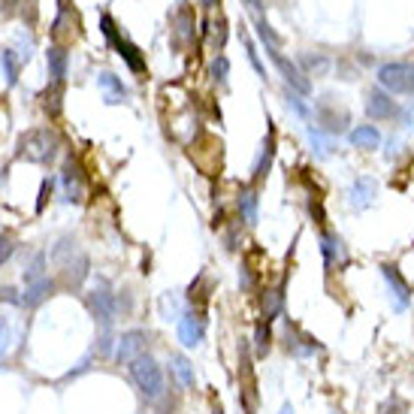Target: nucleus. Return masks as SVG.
<instances>
[{"mask_svg": "<svg viewBox=\"0 0 414 414\" xmlns=\"http://www.w3.org/2000/svg\"><path fill=\"white\" fill-rule=\"evenodd\" d=\"M130 378H133V384L139 387V393L149 399V402H158L163 396V372H161V366L154 357L149 354H139L137 360L130 363Z\"/></svg>", "mask_w": 414, "mask_h": 414, "instance_id": "f257e3e1", "label": "nucleus"}, {"mask_svg": "<svg viewBox=\"0 0 414 414\" xmlns=\"http://www.w3.org/2000/svg\"><path fill=\"white\" fill-rule=\"evenodd\" d=\"M100 30H103V37L115 46V52L121 54V61H125L133 73H145V58H142V52L133 46V42L127 37H121L118 33V25H115V18H112L109 13L100 16Z\"/></svg>", "mask_w": 414, "mask_h": 414, "instance_id": "f03ea898", "label": "nucleus"}, {"mask_svg": "<svg viewBox=\"0 0 414 414\" xmlns=\"http://www.w3.org/2000/svg\"><path fill=\"white\" fill-rule=\"evenodd\" d=\"M378 85L393 94H414V64L393 61L378 67Z\"/></svg>", "mask_w": 414, "mask_h": 414, "instance_id": "7ed1b4c3", "label": "nucleus"}, {"mask_svg": "<svg viewBox=\"0 0 414 414\" xmlns=\"http://www.w3.org/2000/svg\"><path fill=\"white\" fill-rule=\"evenodd\" d=\"M21 154L28 161L37 163H49L58 154V139H54L52 130H30L28 137H21Z\"/></svg>", "mask_w": 414, "mask_h": 414, "instance_id": "20e7f679", "label": "nucleus"}, {"mask_svg": "<svg viewBox=\"0 0 414 414\" xmlns=\"http://www.w3.org/2000/svg\"><path fill=\"white\" fill-rule=\"evenodd\" d=\"M381 275L387 282V294H390V299H393V309L406 311L411 306V284L402 278V272L396 270L393 263H381Z\"/></svg>", "mask_w": 414, "mask_h": 414, "instance_id": "39448f33", "label": "nucleus"}, {"mask_svg": "<svg viewBox=\"0 0 414 414\" xmlns=\"http://www.w3.org/2000/svg\"><path fill=\"white\" fill-rule=\"evenodd\" d=\"M284 348L294 354V357H311L315 351H321V345H318V339L315 335H309L299 323H294V321H287L284 323Z\"/></svg>", "mask_w": 414, "mask_h": 414, "instance_id": "423d86ee", "label": "nucleus"}, {"mask_svg": "<svg viewBox=\"0 0 414 414\" xmlns=\"http://www.w3.org/2000/svg\"><path fill=\"white\" fill-rule=\"evenodd\" d=\"M266 52H270V58L275 61V67H278V70H282V76H284V82L294 88V91H299V94H309V91H311V85H309V79L303 76V70H299L294 61H287L284 54H282V49H278V46H270Z\"/></svg>", "mask_w": 414, "mask_h": 414, "instance_id": "0eeeda50", "label": "nucleus"}, {"mask_svg": "<svg viewBox=\"0 0 414 414\" xmlns=\"http://www.w3.org/2000/svg\"><path fill=\"white\" fill-rule=\"evenodd\" d=\"M142 351H145V333L142 330H127L115 339V360L121 366H130Z\"/></svg>", "mask_w": 414, "mask_h": 414, "instance_id": "6e6552de", "label": "nucleus"}, {"mask_svg": "<svg viewBox=\"0 0 414 414\" xmlns=\"http://www.w3.org/2000/svg\"><path fill=\"white\" fill-rule=\"evenodd\" d=\"M206 335V318H200L197 311H185L182 318H178V342L185 345V348H197L200 342H203Z\"/></svg>", "mask_w": 414, "mask_h": 414, "instance_id": "1a4fd4ad", "label": "nucleus"}, {"mask_svg": "<svg viewBox=\"0 0 414 414\" xmlns=\"http://www.w3.org/2000/svg\"><path fill=\"white\" fill-rule=\"evenodd\" d=\"M61 182H64V200H67V203H82V200H85V182H82L79 166H76L73 161L64 163Z\"/></svg>", "mask_w": 414, "mask_h": 414, "instance_id": "9d476101", "label": "nucleus"}, {"mask_svg": "<svg viewBox=\"0 0 414 414\" xmlns=\"http://www.w3.org/2000/svg\"><path fill=\"white\" fill-rule=\"evenodd\" d=\"M366 112H369V118H390V115H396V103L387 97L384 88H372L366 100Z\"/></svg>", "mask_w": 414, "mask_h": 414, "instance_id": "9b49d317", "label": "nucleus"}, {"mask_svg": "<svg viewBox=\"0 0 414 414\" xmlns=\"http://www.w3.org/2000/svg\"><path fill=\"white\" fill-rule=\"evenodd\" d=\"M321 251H323V266H327V270H333L335 263H345V260H348V257H345L342 239L335 236V233H330V230L321 233Z\"/></svg>", "mask_w": 414, "mask_h": 414, "instance_id": "f8f14e48", "label": "nucleus"}, {"mask_svg": "<svg viewBox=\"0 0 414 414\" xmlns=\"http://www.w3.org/2000/svg\"><path fill=\"white\" fill-rule=\"evenodd\" d=\"M52 290H54V282L46 275V278H40V282H33L25 287V294H21V309H37L42 299L52 297Z\"/></svg>", "mask_w": 414, "mask_h": 414, "instance_id": "ddd939ff", "label": "nucleus"}, {"mask_svg": "<svg viewBox=\"0 0 414 414\" xmlns=\"http://www.w3.org/2000/svg\"><path fill=\"white\" fill-rule=\"evenodd\" d=\"M284 309V282H278L263 294V321H275Z\"/></svg>", "mask_w": 414, "mask_h": 414, "instance_id": "4468645a", "label": "nucleus"}, {"mask_svg": "<svg viewBox=\"0 0 414 414\" xmlns=\"http://www.w3.org/2000/svg\"><path fill=\"white\" fill-rule=\"evenodd\" d=\"M351 145L354 149H363V151H375L381 145V133H378L372 125H360L351 130Z\"/></svg>", "mask_w": 414, "mask_h": 414, "instance_id": "2eb2a0df", "label": "nucleus"}, {"mask_svg": "<svg viewBox=\"0 0 414 414\" xmlns=\"http://www.w3.org/2000/svg\"><path fill=\"white\" fill-rule=\"evenodd\" d=\"M272 158H275V130H270V139L263 142V151H260V158H257V163H254L251 182H263V176L270 173V166H272Z\"/></svg>", "mask_w": 414, "mask_h": 414, "instance_id": "dca6fc26", "label": "nucleus"}, {"mask_svg": "<svg viewBox=\"0 0 414 414\" xmlns=\"http://www.w3.org/2000/svg\"><path fill=\"white\" fill-rule=\"evenodd\" d=\"M46 58H49V76H52V82L61 85L67 79V64H70V58H67V52L61 46H52L46 52Z\"/></svg>", "mask_w": 414, "mask_h": 414, "instance_id": "f3484780", "label": "nucleus"}, {"mask_svg": "<svg viewBox=\"0 0 414 414\" xmlns=\"http://www.w3.org/2000/svg\"><path fill=\"white\" fill-rule=\"evenodd\" d=\"M100 88H103V91H106V100H109V103H125V100L130 97L127 94V88L125 85H121V79H115V76H112V73H100Z\"/></svg>", "mask_w": 414, "mask_h": 414, "instance_id": "a211bd4d", "label": "nucleus"}, {"mask_svg": "<svg viewBox=\"0 0 414 414\" xmlns=\"http://www.w3.org/2000/svg\"><path fill=\"white\" fill-rule=\"evenodd\" d=\"M170 360H173V372L178 375V381H182V387L191 390V387L197 384V375H194V366H191V360H188L185 354H173Z\"/></svg>", "mask_w": 414, "mask_h": 414, "instance_id": "6ab92c4d", "label": "nucleus"}, {"mask_svg": "<svg viewBox=\"0 0 414 414\" xmlns=\"http://www.w3.org/2000/svg\"><path fill=\"white\" fill-rule=\"evenodd\" d=\"M239 215L245 224H257V191L254 188H242V194H239Z\"/></svg>", "mask_w": 414, "mask_h": 414, "instance_id": "aec40b11", "label": "nucleus"}, {"mask_svg": "<svg viewBox=\"0 0 414 414\" xmlns=\"http://www.w3.org/2000/svg\"><path fill=\"white\" fill-rule=\"evenodd\" d=\"M351 197H354V206H369L375 197V182L372 178H357L351 188Z\"/></svg>", "mask_w": 414, "mask_h": 414, "instance_id": "412c9836", "label": "nucleus"}, {"mask_svg": "<svg viewBox=\"0 0 414 414\" xmlns=\"http://www.w3.org/2000/svg\"><path fill=\"white\" fill-rule=\"evenodd\" d=\"M270 342H272L270 321H260V323H257V333H254V348H257V357H266V351H270Z\"/></svg>", "mask_w": 414, "mask_h": 414, "instance_id": "4be33fe9", "label": "nucleus"}, {"mask_svg": "<svg viewBox=\"0 0 414 414\" xmlns=\"http://www.w3.org/2000/svg\"><path fill=\"white\" fill-rule=\"evenodd\" d=\"M40 278H46V254H33V260L30 266L25 270V284H33V282H40Z\"/></svg>", "mask_w": 414, "mask_h": 414, "instance_id": "5701e85b", "label": "nucleus"}, {"mask_svg": "<svg viewBox=\"0 0 414 414\" xmlns=\"http://www.w3.org/2000/svg\"><path fill=\"white\" fill-rule=\"evenodd\" d=\"M0 64H4L6 82H9V85H16V82H18V61H16V54H13V49L0 52Z\"/></svg>", "mask_w": 414, "mask_h": 414, "instance_id": "b1692460", "label": "nucleus"}, {"mask_svg": "<svg viewBox=\"0 0 414 414\" xmlns=\"http://www.w3.org/2000/svg\"><path fill=\"white\" fill-rule=\"evenodd\" d=\"M176 21H178V33H182L185 40H191L194 33H191V28H194V13L188 6H182L178 9V16H176Z\"/></svg>", "mask_w": 414, "mask_h": 414, "instance_id": "393cba45", "label": "nucleus"}, {"mask_svg": "<svg viewBox=\"0 0 414 414\" xmlns=\"http://www.w3.org/2000/svg\"><path fill=\"white\" fill-rule=\"evenodd\" d=\"M408 406H406V399H399V396H390L384 406H381V414H406Z\"/></svg>", "mask_w": 414, "mask_h": 414, "instance_id": "a878e982", "label": "nucleus"}, {"mask_svg": "<svg viewBox=\"0 0 414 414\" xmlns=\"http://www.w3.org/2000/svg\"><path fill=\"white\" fill-rule=\"evenodd\" d=\"M227 70H230L227 58H224V54H221V58H215V64H212V76H215V79H218L221 85L227 82Z\"/></svg>", "mask_w": 414, "mask_h": 414, "instance_id": "bb28decb", "label": "nucleus"}, {"mask_svg": "<svg viewBox=\"0 0 414 414\" xmlns=\"http://www.w3.org/2000/svg\"><path fill=\"white\" fill-rule=\"evenodd\" d=\"M13 251H16V239L9 236V233H4V236H0V263H6Z\"/></svg>", "mask_w": 414, "mask_h": 414, "instance_id": "cd10ccee", "label": "nucleus"}, {"mask_svg": "<svg viewBox=\"0 0 414 414\" xmlns=\"http://www.w3.org/2000/svg\"><path fill=\"white\" fill-rule=\"evenodd\" d=\"M9 342H13V333H9V323H6L4 318H0V357H6Z\"/></svg>", "mask_w": 414, "mask_h": 414, "instance_id": "c85d7f7f", "label": "nucleus"}, {"mask_svg": "<svg viewBox=\"0 0 414 414\" xmlns=\"http://www.w3.org/2000/svg\"><path fill=\"white\" fill-rule=\"evenodd\" d=\"M245 49H248V61L254 64V70H257V73H260V76H263V79H266V70H263V64H260V58H257V49H254V42H251L248 37H245Z\"/></svg>", "mask_w": 414, "mask_h": 414, "instance_id": "c756f323", "label": "nucleus"}, {"mask_svg": "<svg viewBox=\"0 0 414 414\" xmlns=\"http://www.w3.org/2000/svg\"><path fill=\"white\" fill-rule=\"evenodd\" d=\"M0 299H4V303H13V306H21V297L13 287H0Z\"/></svg>", "mask_w": 414, "mask_h": 414, "instance_id": "7c9ffc66", "label": "nucleus"}, {"mask_svg": "<svg viewBox=\"0 0 414 414\" xmlns=\"http://www.w3.org/2000/svg\"><path fill=\"white\" fill-rule=\"evenodd\" d=\"M287 97H290V106H294V109L299 112V115L306 118V115H309V109H306V103H303V100L297 97V91H290V88H287Z\"/></svg>", "mask_w": 414, "mask_h": 414, "instance_id": "2f4dec72", "label": "nucleus"}, {"mask_svg": "<svg viewBox=\"0 0 414 414\" xmlns=\"http://www.w3.org/2000/svg\"><path fill=\"white\" fill-rule=\"evenodd\" d=\"M52 194V182H42L40 188V200H37V212H42V206H46V197Z\"/></svg>", "mask_w": 414, "mask_h": 414, "instance_id": "473e14b6", "label": "nucleus"}, {"mask_svg": "<svg viewBox=\"0 0 414 414\" xmlns=\"http://www.w3.org/2000/svg\"><path fill=\"white\" fill-rule=\"evenodd\" d=\"M200 4H203V6H206V9H215V6H218V4H221V0H200Z\"/></svg>", "mask_w": 414, "mask_h": 414, "instance_id": "72a5a7b5", "label": "nucleus"}, {"mask_svg": "<svg viewBox=\"0 0 414 414\" xmlns=\"http://www.w3.org/2000/svg\"><path fill=\"white\" fill-rule=\"evenodd\" d=\"M248 6L251 9H260V0H248Z\"/></svg>", "mask_w": 414, "mask_h": 414, "instance_id": "f704fd0d", "label": "nucleus"}, {"mask_svg": "<svg viewBox=\"0 0 414 414\" xmlns=\"http://www.w3.org/2000/svg\"><path fill=\"white\" fill-rule=\"evenodd\" d=\"M278 414H294V408H290V406H282V411H278Z\"/></svg>", "mask_w": 414, "mask_h": 414, "instance_id": "c9c22d12", "label": "nucleus"}]
</instances>
